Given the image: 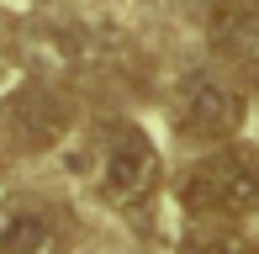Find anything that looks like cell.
I'll return each mask as SVG.
<instances>
[{"label": "cell", "mask_w": 259, "mask_h": 254, "mask_svg": "<svg viewBox=\"0 0 259 254\" xmlns=\"http://www.w3.org/2000/svg\"><path fill=\"white\" fill-rule=\"evenodd\" d=\"M154 186H159V148L148 143L143 127L116 122L106 133V148H101V191H106V201L138 206V201L154 196Z\"/></svg>", "instance_id": "1"}, {"label": "cell", "mask_w": 259, "mask_h": 254, "mask_svg": "<svg viewBox=\"0 0 259 254\" xmlns=\"http://www.w3.org/2000/svg\"><path fill=\"white\" fill-rule=\"evenodd\" d=\"M180 254H254V244L238 238V233H228V228H196L180 244Z\"/></svg>", "instance_id": "7"}, {"label": "cell", "mask_w": 259, "mask_h": 254, "mask_svg": "<svg viewBox=\"0 0 259 254\" xmlns=\"http://www.w3.org/2000/svg\"><path fill=\"white\" fill-rule=\"evenodd\" d=\"M175 122H180L185 138L222 143L243 122V96L233 85H222V79H211V74H185L175 85Z\"/></svg>", "instance_id": "3"}, {"label": "cell", "mask_w": 259, "mask_h": 254, "mask_svg": "<svg viewBox=\"0 0 259 254\" xmlns=\"http://www.w3.org/2000/svg\"><path fill=\"white\" fill-rule=\"evenodd\" d=\"M217 48L249 85H259V6L228 0L217 11Z\"/></svg>", "instance_id": "6"}, {"label": "cell", "mask_w": 259, "mask_h": 254, "mask_svg": "<svg viewBox=\"0 0 259 254\" xmlns=\"http://www.w3.org/2000/svg\"><path fill=\"white\" fill-rule=\"evenodd\" d=\"M185 206L211 217H243L259 206V159L254 154H211L185 180Z\"/></svg>", "instance_id": "2"}, {"label": "cell", "mask_w": 259, "mask_h": 254, "mask_svg": "<svg viewBox=\"0 0 259 254\" xmlns=\"http://www.w3.org/2000/svg\"><path fill=\"white\" fill-rule=\"evenodd\" d=\"M6 127H11V138H16L21 148H48V143H58V138H64L69 106L53 96L48 85H27V90H16V96H11Z\"/></svg>", "instance_id": "4"}, {"label": "cell", "mask_w": 259, "mask_h": 254, "mask_svg": "<svg viewBox=\"0 0 259 254\" xmlns=\"http://www.w3.org/2000/svg\"><path fill=\"white\" fill-rule=\"evenodd\" d=\"M64 249V228L48 206L11 201L0 206V254H58Z\"/></svg>", "instance_id": "5"}]
</instances>
